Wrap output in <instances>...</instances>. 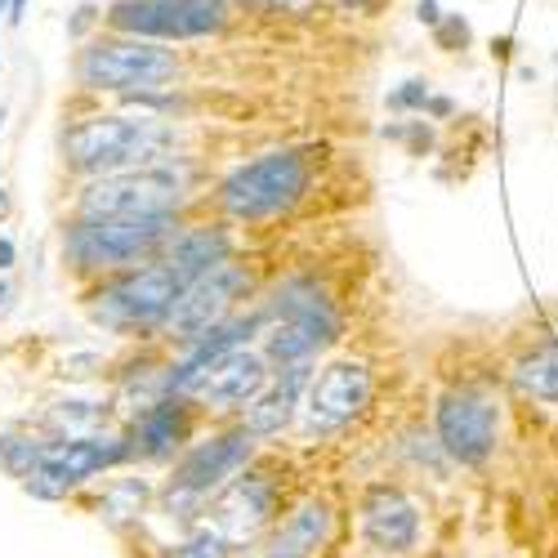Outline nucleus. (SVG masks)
Wrapping results in <instances>:
<instances>
[{
    "label": "nucleus",
    "instance_id": "1",
    "mask_svg": "<svg viewBox=\"0 0 558 558\" xmlns=\"http://www.w3.org/2000/svg\"><path fill=\"white\" fill-rule=\"evenodd\" d=\"M179 148H183V130L153 112L85 117L63 130V166L85 179L144 170V166H170Z\"/></svg>",
    "mask_w": 558,
    "mask_h": 558
},
{
    "label": "nucleus",
    "instance_id": "2",
    "mask_svg": "<svg viewBox=\"0 0 558 558\" xmlns=\"http://www.w3.org/2000/svg\"><path fill=\"white\" fill-rule=\"evenodd\" d=\"M183 232L179 215H121V219H76L63 232V259L81 277H112L153 264Z\"/></svg>",
    "mask_w": 558,
    "mask_h": 558
},
{
    "label": "nucleus",
    "instance_id": "3",
    "mask_svg": "<svg viewBox=\"0 0 558 558\" xmlns=\"http://www.w3.org/2000/svg\"><path fill=\"white\" fill-rule=\"evenodd\" d=\"M183 72V59L166 50V40L144 36H95L76 54V85L95 95H153L170 89Z\"/></svg>",
    "mask_w": 558,
    "mask_h": 558
},
{
    "label": "nucleus",
    "instance_id": "4",
    "mask_svg": "<svg viewBox=\"0 0 558 558\" xmlns=\"http://www.w3.org/2000/svg\"><path fill=\"white\" fill-rule=\"evenodd\" d=\"M340 336V317L336 304L327 300L317 282L308 277H291V282L277 287V295L264 304V357L272 366H295V362H313L322 349Z\"/></svg>",
    "mask_w": 558,
    "mask_h": 558
},
{
    "label": "nucleus",
    "instance_id": "5",
    "mask_svg": "<svg viewBox=\"0 0 558 558\" xmlns=\"http://www.w3.org/2000/svg\"><path fill=\"white\" fill-rule=\"evenodd\" d=\"M183 287L189 282H183L166 259L138 264V268L104 277L99 291L89 295V317H95L104 331H117V336H161Z\"/></svg>",
    "mask_w": 558,
    "mask_h": 558
},
{
    "label": "nucleus",
    "instance_id": "6",
    "mask_svg": "<svg viewBox=\"0 0 558 558\" xmlns=\"http://www.w3.org/2000/svg\"><path fill=\"white\" fill-rule=\"evenodd\" d=\"M313 183V157L304 148H277L238 166L219 183V210L238 223H264L304 202Z\"/></svg>",
    "mask_w": 558,
    "mask_h": 558
},
{
    "label": "nucleus",
    "instance_id": "7",
    "mask_svg": "<svg viewBox=\"0 0 558 558\" xmlns=\"http://www.w3.org/2000/svg\"><path fill=\"white\" fill-rule=\"evenodd\" d=\"M255 442L259 438L246 425H238V429H219L202 442L183 447L174 470H170V483H166L170 514H202V509L251 464Z\"/></svg>",
    "mask_w": 558,
    "mask_h": 558
},
{
    "label": "nucleus",
    "instance_id": "8",
    "mask_svg": "<svg viewBox=\"0 0 558 558\" xmlns=\"http://www.w3.org/2000/svg\"><path fill=\"white\" fill-rule=\"evenodd\" d=\"M189 202V170L144 166L99 174L76 193V219H121V215H179Z\"/></svg>",
    "mask_w": 558,
    "mask_h": 558
},
{
    "label": "nucleus",
    "instance_id": "9",
    "mask_svg": "<svg viewBox=\"0 0 558 558\" xmlns=\"http://www.w3.org/2000/svg\"><path fill=\"white\" fill-rule=\"evenodd\" d=\"M232 19V0H112L104 27L144 40H206L219 36Z\"/></svg>",
    "mask_w": 558,
    "mask_h": 558
},
{
    "label": "nucleus",
    "instance_id": "10",
    "mask_svg": "<svg viewBox=\"0 0 558 558\" xmlns=\"http://www.w3.org/2000/svg\"><path fill=\"white\" fill-rule=\"evenodd\" d=\"M130 460V442L125 434H85V438H50L40 451V464L32 470V478L23 483L32 496L40 500H59L68 492H76L81 483H89L104 470Z\"/></svg>",
    "mask_w": 558,
    "mask_h": 558
},
{
    "label": "nucleus",
    "instance_id": "11",
    "mask_svg": "<svg viewBox=\"0 0 558 558\" xmlns=\"http://www.w3.org/2000/svg\"><path fill=\"white\" fill-rule=\"evenodd\" d=\"M246 291H251V268L238 264V259H223L219 268L202 272L197 282L183 287V295L174 300L161 336H166L170 344H183V349L197 344L206 331H215L219 322L232 317V308H238V300H242Z\"/></svg>",
    "mask_w": 558,
    "mask_h": 558
},
{
    "label": "nucleus",
    "instance_id": "12",
    "mask_svg": "<svg viewBox=\"0 0 558 558\" xmlns=\"http://www.w3.org/2000/svg\"><path fill=\"white\" fill-rule=\"evenodd\" d=\"M268 380H272V362L264 357V349L242 344V349H228L215 362H206L179 393L206 411H238V407H251Z\"/></svg>",
    "mask_w": 558,
    "mask_h": 558
},
{
    "label": "nucleus",
    "instance_id": "13",
    "mask_svg": "<svg viewBox=\"0 0 558 558\" xmlns=\"http://www.w3.org/2000/svg\"><path fill=\"white\" fill-rule=\"evenodd\" d=\"M371 371L362 362H331L322 376L308 385L304 398V429L308 434H336L344 425H353L357 415L371 407Z\"/></svg>",
    "mask_w": 558,
    "mask_h": 558
},
{
    "label": "nucleus",
    "instance_id": "14",
    "mask_svg": "<svg viewBox=\"0 0 558 558\" xmlns=\"http://www.w3.org/2000/svg\"><path fill=\"white\" fill-rule=\"evenodd\" d=\"M277 523V483L259 470H242L215 500H210V523L232 549L251 545L264 527Z\"/></svg>",
    "mask_w": 558,
    "mask_h": 558
},
{
    "label": "nucleus",
    "instance_id": "15",
    "mask_svg": "<svg viewBox=\"0 0 558 558\" xmlns=\"http://www.w3.org/2000/svg\"><path fill=\"white\" fill-rule=\"evenodd\" d=\"M438 442L460 464H483L496 447V407L478 389H451L438 402Z\"/></svg>",
    "mask_w": 558,
    "mask_h": 558
},
{
    "label": "nucleus",
    "instance_id": "16",
    "mask_svg": "<svg viewBox=\"0 0 558 558\" xmlns=\"http://www.w3.org/2000/svg\"><path fill=\"white\" fill-rule=\"evenodd\" d=\"M189 438H193V402L183 393L157 398L148 411H138L125 429L130 460H170L189 447Z\"/></svg>",
    "mask_w": 558,
    "mask_h": 558
},
{
    "label": "nucleus",
    "instance_id": "17",
    "mask_svg": "<svg viewBox=\"0 0 558 558\" xmlns=\"http://www.w3.org/2000/svg\"><path fill=\"white\" fill-rule=\"evenodd\" d=\"M362 536L380 554H407L421 541V514L398 487L376 483L362 496Z\"/></svg>",
    "mask_w": 558,
    "mask_h": 558
},
{
    "label": "nucleus",
    "instance_id": "18",
    "mask_svg": "<svg viewBox=\"0 0 558 558\" xmlns=\"http://www.w3.org/2000/svg\"><path fill=\"white\" fill-rule=\"evenodd\" d=\"M308 366L313 362H295V366H277L272 380L264 385V393L246 407V429L255 438H277L282 429H291L295 421V407H300V393L308 385Z\"/></svg>",
    "mask_w": 558,
    "mask_h": 558
},
{
    "label": "nucleus",
    "instance_id": "19",
    "mask_svg": "<svg viewBox=\"0 0 558 558\" xmlns=\"http://www.w3.org/2000/svg\"><path fill=\"white\" fill-rule=\"evenodd\" d=\"M161 259L183 277V282H197L202 272H210L223 259H232V238L223 228H183Z\"/></svg>",
    "mask_w": 558,
    "mask_h": 558
},
{
    "label": "nucleus",
    "instance_id": "20",
    "mask_svg": "<svg viewBox=\"0 0 558 558\" xmlns=\"http://www.w3.org/2000/svg\"><path fill=\"white\" fill-rule=\"evenodd\" d=\"M327 532H331V509L322 500H304L300 509H291V514H287V523L277 527L272 554H282V558H313L322 545H327Z\"/></svg>",
    "mask_w": 558,
    "mask_h": 558
},
{
    "label": "nucleus",
    "instance_id": "21",
    "mask_svg": "<svg viewBox=\"0 0 558 558\" xmlns=\"http://www.w3.org/2000/svg\"><path fill=\"white\" fill-rule=\"evenodd\" d=\"M45 421L59 438H85V434H99V425L108 421V407L104 402H54L45 411Z\"/></svg>",
    "mask_w": 558,
    "mask_h": 558
},
{
    "label": "nucleus",
    "instance_id": "22",
    "mask_svg": "<svg viewBox=\"0 0 558 558\" xmlns=\"http://www.w3.org/2000/svg\"><path fill=\"white\" fill-rule=\"evenodd\" d=\"M519 385L541 402H558V340L519 362Z\"/></svg>",
    "mask_w": 558,
    "mask_h": 558
},
{
    "label": "nucleus",
    "instance_id": "23",
    "mask_svg": "<svg viewBox=\"0 0 558 558\" xmlns=\"http://www.w3.org/2000/svg\"><path fill=\"white\" fill-rule=\"evenodd\" d=\"M166 558H232V545L215 527H202V532H193L183 545H174Z\"/></svg>",
    "mask_w": 558,
    "mask_h": 558
},
{
    "label": "nucleus",
    "instance_id": "24",
    "mask_svg": "<svg viewBox=\"0 0 558 558\" xmlns=\"http://www.w3.org/2000/svg\"><path fill=\"white\" fill-rule=\"evenodd\" d=\"M389 108L393 112H425L429 108V85L425 81H402V89L389 95Z\"/></svg>",
    "mask_w": 558,
    "mask_h": 558
},
{
    "label": "nucleus",
    "instance_id": "25",
    "mask_svg": "<svg viewBox=\"0 0 558 558\" xmlns=\"http://www.w3.org/2000/svg\"><path fill=\"white\" fill-rule=\"evenodd\" d=\"M242 10H255V14H313L317 0H232Z\"/></svg>",
    "mask_w": 558,
    "mask_h": 558
},
{
    "label": "nucleus",
    "instance_id": "26",
    "mask_svg": "<svg viewBox=\"0 0 558 558\" xmlns=\"http://www.w3.org/2000/svg\"><path fill=\"white\" fill-rule=\"evenodd\" d=\"M434 40L442 45V50H464V45H470V23H464L460 14H451L434 27Z\"/></svg>",
    "mask_w": 558,
    "mask_h": 558
},
{
    "label": "nucleus",
    "instance_id": "27",
    "mask_svg": "<svg viewBox=\"0 0 558 558\" xmlns=\"http://www.w3.org/2000/svg\"><path fill=\"white\" fill-rule=\"evenodd\" d=\"M331 5H340V10H349V14H380L389 0H331Z\"/></svg>",
    "mask_w": 558,
    "mask_h": 558
},
{
    "label": "nucleus",
    "instance_id": "28",
    "mask_svg": "<svg viewBox=\"0 0 558 558\" xmlns=\"http://www.w3.org/2000/svg\"><path fill=\"white\" fill-rule=\"evenodd\" d=\"M14 259H19L14 242H10V238H0V272H10V268H14Z\"/></svg>",
    "mask_w": 558,
    "mask_h": 558
},
{
    "label": "nucleus",
    "instance_id": "29",
    "mask_svg": "<svg viewBox=\"0 0 558 558\" xmlns=\"http://www.w3.org/2000/svg\"><path fill=\"white\" fill-rule=\"evenodd\" d=\"M89 19H95V10H89V5H85V10H76V19H72V36H81Z\"/></svg>",
    "mask_w": 558,
    "mask_h": 558
},
{
    "label": "nucleus",
    "instance_id": "30",
    "mask_svg": "<svg viewBox=\"0 0 558 558\" xmlns=\"http://www.w3.org/2000/svg\"><path fill=\"white\" fill-rule=\"evenodd\" d=\"M23 14H27V0H10V23H14V27L23 23Z\"/></svg>",
    "mask_w": 558,
    "mask_h": 558
},
{
    "label": "nucleus",
    "instance_id": "31",
    "mask_svg": "<svg viewBox=\"0 0 558 558\" xmlns=\"http://www.w3.org/2000/svg\"><path fill=\"white\" fill-rule=\"evenodd\" d=\"M10 295H14V287H10V277H5V272H0V304H5Z\"/></svg>",
    "mask_w": 558,
    "mask_h": 558
},
{
    "label": "nucleus",
    "instance_id": "32",
    "mask_svg": "<svg viewBox=\"0 0 558 558\" xmlns=\"http://www.w3.org/2000/svg\"><path fill=\"white\" fill-rule=\"evenodd\" d=\"M10 215V197H5V189H0V219Z\"/></svg>",
    "mask_w": 558,
    "mask_h": 558
},
{
    "label": "nucleus",
    "instance_id": "33",
    "mask_svg": "<svg viewBox=\"0 0 558 558\" xmlns=\"http://www.w3.org/2000/svg\"><path fill=\"white\" fill-rule=\"evenodd\" d=\"M0 14H10V0H0Z\"/></svg>",
    "mask_w": 558,
    "mask_h": 558
},
{
    "label": "nucleus",
    "instance_id": "34",
    "mask_svg": "<svg viewBox=\"0 0 558 558\" xmlns=\"http://www.w3.org/2000/svg\"><path fill=\"white\" fill-rule=\"evenodd\" d=\"M264 558H282V554H272V549H268V554H264Z\"/></svg>",
    "mask_w": 558,
    "mask_h": 558
},
{
    "label": "nucleus",
    "instance_id": "35",
    "mask_svg": "<svg viewBox=\"0 0 558 558\" xmlns=\"http://www.w3.org/2000/svg\"><path fill=\"white\" fill-rule=\"evenodd\" d=\"M0 125H5V108H0Z\"/></svg>",
    "mask_w": 558,
    "mask_h": 558
}]
</instances>
